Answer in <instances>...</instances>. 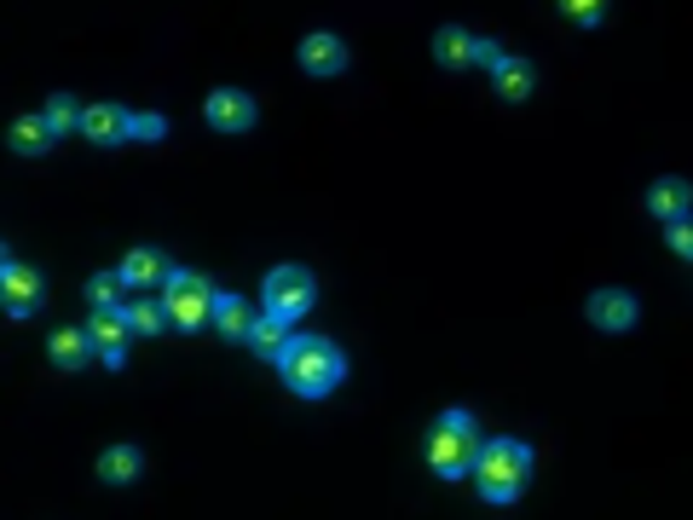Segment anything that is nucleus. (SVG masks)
<instances>
[{
  "instance_id": "obj_1",
  "label": "nucleus",
  "mask_w": 693,
  "mask_h": 520,
  "mask_svg": "<svg viewBox=\"0 0 693 520\" xmlns=\"http://www.w3.org/2000/svg\"><path fill=\"white\" fill-rule=\"evenodd\" d=\"M278 370L301 399H324L336 382H341V347L324 342V335H290V347L278 353Z\"/></svg>"
},
{
  "instance_id": "obj_2",
  "label": "nucleus",
  "mask_w": 693,
  "mask_h": 520,
  "mask_svg": "<svg viewBox=\"0 0 693 520\" xmlns=\"http://www.w3.org/2000/svg\"><path fill=\"white\" fill-rule=\"evenodd\" d=\"M474 480H480L485 504H515L526 492V480H532V451H526L520 439H492V446H480Z\"/></svg>"
},
{
  "instance_id": "obj_3",
  "label": "nucleus",
  "mask_w": 693,
  "mask_h": 520,
  "mask_svg": "<svg viewBox=\"0 0 693 520\" xmlns=\"http://www.w3.org/2000/svg\"><path fill=\"white\" fill-rule=\"evenodd\" d=\"M427 463H434L439 480H462V474H474L480 463V428H474V416L468 411H445L434 434H427Z\"/></svg>"
},
{
  "instance_id": "obj_4",
  "label": "nucleus",
  "mask_w": 693,
  "mask_h": 520,
  "mask_svg": "<svg viewBox=\"0 0 693 520\" xmlns=\"http://www.w3.org/2000/svg\"><path fill=\"white\" fill-rule=\"evenodd\" d=\"M162 302H168L174 330H202V324H214L220 289H214L202 272H174V277H168V289H162Z\"/></svg>"
},
{
  "instance_id": "obj_5",
  "label": "nucleus",
  "mask_w": 693,
  "mask_h": 520,
  "mask_svg": "<svg viewBox=\"0 0 693 520\" xmlns=\"http://www.w3.org/2000/svg\"><path fill=\"white\" fill-rule=\"evenodd\" d=\"M313 307V277L301 272V267H278L272 277H267V312H278V318H295Z\"/></svg>"
},
{
  "instance_id": "obj_6",
  "label": "nucleus",
  "mask_w": 693,
  "mask_h": 520,
  "mask_svg": "<svg viewBox=\"0 0 693 520\" xmlns=\"http://www.w3.org/2000/svg\"><path fill=\"white\" fill-rule=\"evenodd\" d=\"M87 335H93L98 358H105L110 370H121V358H128V335H133L128 307H98V312H93V324H87Z\"/></svg>"
},
{
  "instance_id": "obj_7",
  "label": "nucleus",
  "mask_w": 693,
  "mask_h": 520,
  "mask_svg": "<svg viewBox=\"0 0 693 520\" xmlns=\"http://www.w3.org/2000/svg\"><path fill=\"white\" fill-rule=\"evenodd\" d=\"M0 307L12 318H30L40 307V277L30 267H17V260H7V272H0Z\"/></svg>"
},
{
  "instance_id": "obj_8",
  "label": "nucleus",
  "mask_w": 693,
  "mask_h": 520,
  "mask_svg": "<svg viewBox=\"0 0 693 520\" xmlns=\"http://www.w3.org/2000/svg\"><path fill=\"white\" fill-rule=\"evenodd\" d=\"M209 122H214L220 133H249V128H255V98L237 93V87L209 93Z\"/></svg>"
},
{
  "instance_id": "obj_9",
  "label": "nucleus",
  "mask_w": 693,
  "mask_h": 520,
  "mask_svg": "<svg viewBox=\"0 0 693 520\" xmlns=\"http://www.w3.org/2000/svg\"><path fill=\"white\" fill-rule=\"evenodd\" d=\"M81 133L93 139V145H121V139H133V116L121 105H87L81 116Z\"/></svg>"
},
{
  "instance_id": "obj_10",
  "label": "nucleus",
  "mask_w": 693,
  "mask_h": 520,
  "mask_svg": "<svg viewBox=\"0 0 693 520\" xmlns=\"http://www.w3.org/2000/svg\"><path fill=\"white\" fill-rule=\"evenodd\" d=\"M121 277H128V289H168V260H162L156 249H128V260H121Z\"/></svg>"
},
{
  "instance_id": "obj_11",
  "label": "nucleus",
  "mask_w": 693,
  "mask_h": 520,
  "mask_svg": "<svg viewBox=\"0 0 693 520\" xmlns=\"http://www.w3.org/2000/svg\"><path fill=\"white\" fill-rule=\"evenodd\" d=\"M301 70L307 75H341L346 70V47L336 42V35H307V42H301Z\"/></svg>"
},
{
  "instance_id": "obj_12",
  "label": "nucleus",
  "mask_w": 693,
  "mask_h": 520,
  "mask_svg": "<svg viewBox=\"0 0 693 520\" xmlns=\"http://www.w3.org/2000/svg\"><path fill=\"white\" fill-rule=\"evenodd\" d=\"M589 324L630 330V324H636V302H630L624 289H596V295H589Z\"/></svg>"
},
{
  "instance_id": "obj_13",
  "label": "nucleus",
  "mask_w": 693,
  "mask_h": 520,
  "mask_svg": "<svg viewBox=\"0 0 693 520\" xmlns=\"http://www.w3.org/2000/svg\"><path fill=\"white\" fill-rule=\"evenodd\" d=\"M7 139H12V151H17V156H40V151H52L58 128L47 122V116H17Z\"/></svg>"
},
{
  "instance_id": "obj_14",
  "label": "nucleus",
  "mask_w": 693,
  "mask_h": 520,
  "mask_svg": "<svg viewBox=\"0 0 693 520\" xmlns=\"http://www.w3.org/2000/svg\"><path fill=\"white\" fill-rule=\"evenodd\" d=\"M214 330L220 335H232V342H249V330H255V312L243 295H220V307H214Z\"/></svg>"
},
{
  "instance_id": "obj_15",
  "label": "nucleus",
  "mask_w": 693,
  "mask_h": 520,
  "mask_svg": "<svg viewBox=\"0 0 693 520\" xmlns=\"http://www.w3.org/2000/svg\"><path fill=\"white\" fill-rule=\"evenodd\" d=\"M434 58H439L445 70L474 64V35H468V29H457V24H445V29L434 35Z\"/></svg>"
},
{
  "instance_id": "obj_16",
  "label": "nucleus",
  "mask_w": 693,
  "mask_h": 520,
  "mask_svg": "<svg viewBox=\"0 0 693 520\" xmlns=\"http://www.w3.org/2000/svg\"><path fill=\"white\" fill-rule=\"evenodd\" d=\"M93 353H98V347H93L87 330H58V335H52V365H58V370H81Z\"/></svg>"
},
{
  "instance_id": "obj_17",
  "label": "nucleus",
  "mask_w": 693,
  "mask_h": 520,
  "mask_svg": "<svg viewBox=\"0 0 693 520\" xmlns=\"http://www.w3.org/2000/svg\"><path fill=\"white\" fill-rule=\"evenodd\" d=\"M688 203H693V186H688V179H659V186L647 191V209H654L659 220L688 214Z\"/></svg>"
},
{
  "instance_id": "obj_18",
  "label": "nucleus",
  "mask_w": 693,
  "mask_h": 520,
  "mask_svg": "<svg viewBox=\"0 0 693 520\" xmlns=\"http://www.w3.org/2000/svg\"><path fill=\"white\" fill-rule=\"evenodd\" d=\"M249 342H255V353L278 358L283 347H290V318H278V312H260V318H255V330H249Z\"/></svg>"
},
{
  "instance_id": "obj_19",
  "label": "nucleus",
  "mask_w": 693,
  "mask_h": 520,
  "mask_svg": "<svg viewBox=\"0 0 693 520\" xmlns=\"http://www.w3.org/2000/svg\"><path fill=\"white\" fill-rule=\"evenodd\" d=\"M133 474H139V451L133 446H110L105 457H98V480H110V486H128Z\"/></svg>"
},
{
  "instance_id": "obj_20",
  "label": "nucleus",
  "mask_w": 693,
  "mask_h": 520,
  "mask_svg": "<svg viewBox=\"0 0 693 520\" xmlns=\"http://www.w3.org/2000/svg\"><path fill=\"white\" fill-rule=\"evenodd\" d=\"M492 75H497V93L503 98H526V93H532V64H526V58H503Z\"/></svg>"
},
{
  "instance_id": "obj_21",
  "label": "nucleus",
  "mask_w": 693,
  "mask_h": 520,
  "mask_svg": "<svg viewBox=\"0 0 693 520\" xmlns=\"http://www.w3.org/2000/svg\"><path fill=\"white\" fill-rule=\"evenodd\" d=\"M128 324H133V335H162V324H174L168 302H151V295H145V302H133L128 307Z\"/></svg>"
},
{
  "instance_id": "obj_22",
  "label": "nucleus",
  "mask_w": 693,
  "mask_h": 520,
  "mask_svg": "<svg viewBox=\"0 0 693 520\" xmlns=\"http://www.w3.org/2000/svg\"><path fill=\"white\" fill-rule=\"evenodd\" d=\"M121 289H128V277H121V272H98L93 284H87L93 312H98V307H121Z\"/></svg>"
},
{
  "instance_id": "obj_23",
  "label": "nucleus",
  "mask_w": 693,
  "mask_h": 520,
  "mask_svg": "<svg viewBox=\"0 0 693 520\" xmlns=\"http://www.w3.org/2000/svg\"><path fill=\"white\" fill-rule=\"evenodd\" d=\"M81 116H87V110H81V105H75V98H70V93H52V98H47V122H52L58 133H70V128H81Z\"/></svg>"
},
{
  "instance_id": "obj_24",
  "label": "nucleus",
  "mask_w": 693,
  "mask_h": 520,
  "mask_svg": "<svg viewBox=\"0 0 693 520\" xmlns=\"http://www.w3.org/2000/svg\"><path fill=\"white\" fill-rule=\"evenodd\" d=\"M665 237H670V249H677L682 260H693V214H677V220H665Z\"/></svg>"
},
{
  "instance_id": "obj_25",
  "label": "nucleus",
  "mask_w": 693,
  "mask_h": 520,
  "mask_svg": "<svg viewBox=\"0 0 693 520\" xmlns=\"http://www.w3.org/2000/svg\"><path fill=\"white\" fill-rule=\"evenodd\" d=\"M561 12H566V17H573V24H601L607 0H561Z\"/></svg>"
},
{
  "instance_id": "obj_26",
  "label": "nucleus",
  "mask_w": 693,
  "mask_h": 520,
  "mask_svg": "<svg viewBox=\"0 0 693 520\" xmlns=\"http://www.w3.org/2000/svg\"><path fill=\"white\" fill-rule=\"evenodd\" d=\"M133 139H168V122L162 116H133Z\"/></svg>"
},
{
  "instance_id": "obj_27",
  "label": "nucleus",
  "mask_w": 693,
  "mask_h": 520,
  "mask_svg": "<svg viewBox=\"0 0 693 520\" xmlns=\"http://www.w3.org/2000/svg\"><path fill=\"white\" fill-rule=\"evenodd\" d=\"M503 58H508V52H503L497 42H474V64H485V70H497V64H503Z\"/></svg>"
}]
</instances>
